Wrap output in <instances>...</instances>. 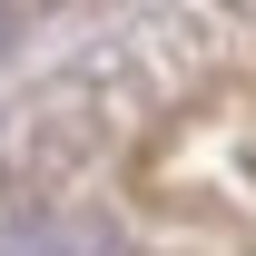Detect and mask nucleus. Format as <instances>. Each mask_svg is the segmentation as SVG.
I'll list each match as a JSON object with an SVG mask.
<instances>
[{"label":"nucleus","mask_w":256,"mask_h":256,"mask_svg":"<svg viewBox=\"0 0 256 256\" xmlns=\"http://www.w3.org/2000/svg\"><path fill=\"white\" fill-rule=\"evenodd\" d=\"M0 256H89L69 226H0Z\"/></svg>","instance_id":"obj_1"},{"label":"nucleus","mask_w":256,"mask_h":256,"mask_svg":"<svg viewBox=\"0 0 256 256\" xmlns=\"http://www.w3.org/2000/svg\"><path fill=\"white\" fill-rule=\"evenodd\" d=\"M10 50H20V10L0 0V60H10Z\"/></svg>","instance_id":"obj_2"}]
</instances>
